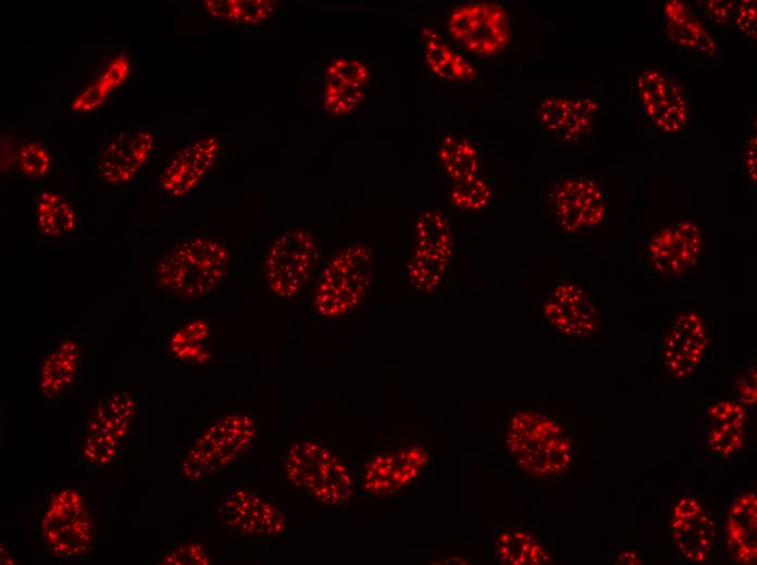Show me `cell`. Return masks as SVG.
Returning a JSON list of instances; mask_svg holds the SVG:
<instances>
[{"label":"cell","mask_w":757,"mask_h":565,"mask_svg":"<svg viewBox=\"0 0 757 565\" xmlns=\"http://www.w3.org/2000/svg\"><path fill=\"white\" fill-rule=\"evenodd\" d=\"M228 264V250L223 243L194 236L176 243L156 263L153 285L167 299H201L222 285Z\"/></svg>","instance_id":"obj_1"},{"label":"cell","mask_w":757,"mask_h":565,"mask_svg":"<svg viewBox=\"0 0 757 565\" xmlns=\"http://www.w3.org/2000/svg\"><path fill=\"white\" fill-rule=\"evenodd\" d=\"M505 445L516 466L536 479L559 476L572 465L574 457L564 427L534 410H521L509 417Z\"/></svg>","instance_id":"obj_2"},{"label":"cell","mask_w":757,"mask_h":565,"mask_svg":"<svg viewBox=\"0 0 757 565\" xmlns=\"http://www.w3.org/2000/svg\"><path fill=\"white\" fill-rule=\"evenodd\" d=\"M282 466L286 481L320 504L339 506L352 497L355 480L347 461L323 441L291 442Z\"/></svg>","instance_id":"obj_3"},{"label":"cell","mask_w":757,"mask_h":565,"mask_svg":"<svg viewBox=\"0 0 757 565\" xmlns=\"http://www.w3.org/2000/svg\"><path fill=\"white\" fill-rule=\"evenodd\" d=\"M374 253L363 242L347 244L321 266L312 288V306L324 318H337L358 309L374 279Z\"/></svg>","instance_id":"obj_4"},{"label":"cell","mask_w":757,"mask_h":565,"mask_svg":"<svg viewBox=\"0 0 757 565\" xmlns=\"http://www.w3.org/2000/svg\"><path fill=\"white\" fill-rule=\"evenodd\" d=\"M322 259L323 248L312 229H287L265 248L261 265L262 285L273 296L293 298L318 275Z\"/></svg>","instance_id":"obj_5"},{"label":"cell","mask_w":757,"mask_h":565,"mask_svg":"<svg viewBox=\"0 0 757 565\" xmlns=\"http://www.w3.org/2000/svg\"><path fill=\"white\" fill-rule=\"evenodd\" d=\"M38 543L58 558L84 557L92 549L94 523L82 490L62 486L40 508Z\"/></svg>","instance_id":"obj_6"},{"label":"cell","mask_w":757,"mask_h":565,"mask_svg":"<svg viewBox=\"0 0 757 565\" xmlns=\"http://www.w3.org/2000/svg\"><path fill=\"white\" fill-rule=\"evenodd\" d=\"M634 90L653 135L668 138L684 131L692 118L691 92L678 77L659 68L646 67L635 75Z\"/></svg>","instance_id":"obj_7"},{"label":"cell","mask_w":757,"mask_h":565,"mask_svg":"<svg viewBox=\"0 0 757 565\" xmlns=\"http://www.w3.org/2000/svg\"><path fill=\"white\" fill-rule=\"evenodd\" d=\"M257 437V424L246 414L216 419L191 444L183 463L184 475L200 479L219 472L246 454Z\"/></svg>","instance_id":"obj_8"},{"label":"cell","mask_w":757,"mask_h":565,"mask_svg":"<svg viewBox=\"0 0 757 565\" xmlns=\"http://www.w3.org/2000/svg\"><path fill=\"white\" fill-rule=\"evenodd\" d=\"M454 250V231L446 215L438 209H424L417 217L414 250L402 272L418 291L434 293L444 284Z\"/></svg>","instance_id":"obj_9"},{"label":"cell","mask_w":757,"mask_h":565,"mask_svg":"<svg viewBox=\"0 0 757 565\" xmlns=\"http://www.w3.org/2000/svg\"><path fill=\"white\" fill-rule=\"evenodd\" d=\"M607 192L594 175H569L549 189L545 205L556 225L566 235L594 229L608 218Z\"/></svg>","instance_id":"obj_10"},{"label":"cell","mask_w":757,"mask_h":565,"mask_svg":"<svg viewBox=\"0 0 757 565\" xmlns=\"http://www.w3.org/2000/svg\"><path fill=\"white\" fill-rule=\"evenodd\" d=\"M705 246L702 225L684 217L654 233L645 247L644 264L659 282L679 280L700 264Z\"/></svg>","instance_id":"obj_11"},{"label":"cell","mask_w":757,"mask_h":565,"mask_svg":"<svg viewBox=\"0 0 757 565\" xmlns=\"http://www.w3.org/2000/svg\"><path fill=\"white\" fill-rule=\"evenodd\" d=\"M449 37L466 52L488 58L502 52L510 42V18L505 7L492 1L458 4L449 12Z\"/></svg>","instance_id":"obj_12"},{"label":"cell","mask_w":757,"mask_h":565,"mask_svg":"<svg viewBox=\"0 0 757 565\" xmlns=\"http://www.w3.org/2000/svg\"><path fill=\"white\" fill-rule=\"evenodd\" d=\"M539 312L550 329L571 340L592 337L600 324L595 299L569 278H559L546 287L539 301Z\"/></svg>","instance_id":"obj_13"},{"label":"cell","mask_w":757,"mask_h":565,"mask_svg":"<svg viewBox=\"0 0 757 565\" xmlns=\"http://www.w3.org/2000/svg\"><path fill=\"white\" fill-rule=\"evenodd\" d=\"M709 347L710 335L705 316L692 310L679 313L661 335L660 367L674 380L690 378L706 362Z\"/></svg>","instance_id":"obj_14"},{"label":"cell","mask_w":757,"mask_h":565,"mask_svg":"<svg viewBox=\"0 0 757 565\" xmlns=\"http://www.w3.org/2000/svg\"><path fill=\"white\" fill-rule=\"evenodd\" d=\"M218 514L226 528L243 537L274 539L288 528L284 511L260 491L248 487L228 491Z\"/></svg>","instance_id":"obj_15"},{"label":"cell","mask_w":757,"mask_h":565,"mask_svg":"<svg viewBox=\"0 0 757 565\" xmlns=\"http://www.w3.org/2000/svg\"><path fill=\"white\" fill-rule=\"evenodd\" d=\"M600 112L598 102L586 95L572 91L548 95L536 110L539 134L560 142H579L592 134Z\"/></svg>","instance_id":"obj_16"},{"label":"cell","mask_w":757,"mask_h":565,"mask_svg":"<svg viewBox=\"0 0 757 565\" xmlns=\"http://www.w3.org/2000/svg\"><path fill=\"white\" fill-rule=\"evenodd\" d=\"M429 452L419 444H404L368 456L360 485L372 497H389L413 484L429 463Z\"/></svg>","instance_id":"obj_17"},{"label":"cell","mask_w":757,"mask_h":565,"mask_svg":"<svg viewBox=\"0 0 757 565\" xmlns=\"http://www.w3.org/2000/svg\"><path fill=\"white\" fill-rule=\"evenodd\" d=\"M670 536L677 553L691 564L707 563L716 548V524L708 506L697 497H681L670 513Z\"/></svg>","instance_id":"obj_18"},{"label":"cell","mask_w":757,"mask_h":565,"mask_svg":"<svg viewBox=\"0 0 757 565\" xmlns=\"http://www.w3.org/2000/svg\"><path fill=\"white\" fill-rule=\"evenodd\" d=\"M221 141L206 137L176 152L158 176L160 189L171 197L182 198L196 189L215 165Z\"/></svg>","instance_id":"obj_19"},{"label":"cell","mask_w":757,"mask_h":565,"mask_svg":"<svg viewBox=\"0 0 757 565\" xmlns=\"http://www.w3.org/2000/svg\"><path fill=\"white\" fill-rule=\"evenodd\" d=\"M154 150V138L148 131L119 135L103 150L97 170L101 181L110 186L131 183Z\"/></svg>","instance_id":"obj_20"},{"label":"cell","mask_w":757,"mask_h":565,"mask_svg":"<svg viewBox=\"0 0 757 565\" xmlns=\"http://www.w3.org/2000/svg\"><path fill=\"white\" fill-rule=\"evenodd\" d=\"M705 439L719 459H729L747 443L749 416L746 406L733 400H718L706 409Z\"/></svg>","instance_id":"obj_21"},{"label":"cell","mask_w":757,"mask_h":565,"mask_svg":"<svg viewBox=\"0 0 757 565\" xmlns=\"http://www.w3.org/2000/svg\"><path fill=\"white\" fill-rule=\"evenodd\" d=\"M83 346L82 339L72 334H64L53 341L36 382L44 397L55 399L73 388L83 371Z\"/></svg>","instance_id":"obj_22"},{"label":"cell","mask_w":757,"mask_h":565,"mask_svg":"<svg viewBox=\"0 0 757 565\" xmlns=\"http://www.w3.org/2000/svg\"><path fill=\"white\" fill-rule=\"evenodd\" d=\"M727 551L736 564L753 565L757 561V495L745 489L731 502L723 529Z\"/></svg>","instance_id":"obj_23"},{"label":"cell","mask_w":757,"mask_h":565,"mask_svg":"<svg viewBox=\"0 0 757 565\" xmlns=\"http://www.w3.org/2000/svg\"><path fill=\"white\" fill-rule=\"evenodd\" d=\"M661 15L663 33L675 48L704 56L717 55L715 39L692 7L683 1H666Z\"/></svg>","instance_id":"obj_24"},{"label":"cell","mask_w":757,"mask_h":565,"mask_svg":"<svg viewBox=\"0 0 757 565\" xmlns=\"http://www.w3.org/2000/svg\"><path fill=\"white\" fill-rule=\"evenodd\" d=\"M421 51L427 71L437 79L459 86L476 83L479 73L472 62L431 28L421 32Z\"/></svg>","instance_id":"obj_25"},{"label":"cell","mask_w":757,"mask_h":565,"mask_svg":"<svg viewBox=\"0 0 757 565\" xmlns=\"http://www.w3.org/2000/svg\"><path fill=\"white\" fill-rule=\"evenodd\" d=\"M488 550L501 564L546 565L554 561L550 550L536 535L516 526L491 530Z\"/></svg>","instance_id":"obj_26"},{"label":"cell","mask_w":757,"mask_h":565,"mask_svg":"<svg viewBox=\"0 0 757 565\" xmlns=\"http://www.w3.org/2000/svg\"><path fill=\"white\" fill-rule=\"evenodd\" d=\"M434 159L437 170L451 185L484 174L481 148L464 135L443 136L435 145Z\"/></svg>","instance_id":"obj_27"},{"label":"cell","mask_w":757,"mask_h":565,"mask_svg":"<svg viewBox=\"0 0 757 565\" xmlns=\"http://www.w3.org/2000/svg\"><path fill=\"white\" fill-rule=\"evenodd\" d=\"M211 326L207 315L193 313L184 317L167 337L166 352L175 362L201 365L211 359L208 339Z\"/></svg>","instance_id":"obj_28"},{"label":"cell","mask_w":757,"mask_h":565,"mask_svg":"<svg viewBox=\"0 0 757 565\" xmlns=\"http://www.w3.org/2000/svg\"><path fill=\"white\" fill-rule=\"evenodd\" d=\"M136 418L134 399L122 388L107 390L94 405L84 429L107 432L122 441Z\"/></svg>","instance_id":"obj_29"},{"label":"cell","mask_w":757,"mask_h":565,"mask_svg":"<svg viewBox=\"0 0 757 565\" xmlns=\"http://www.w3.org/2000/svg\"><path fill=\"white\" fill-rule=\"evenodd\" d=\"M34 219L37 233L50 240L70 238L78 230V217L72 203L50 190L35 194Z\"/></svg>","instance_id":"obj_30"},{"label":"cell","mask_w":757,"mask_h":565,"mask_svg":"<svg viewBox=\"0 0 757 565\" xmlns=\"http://www.w3.org/2000/svg\"><path fill=\"white\" fill-rule=\"evenodd\" d=\"M203 9L214 18L243 25L259 24L271 17L278 8L272 0H208Z\"/></svg>","instance_id":"obj_31"},{"label":"cell","mask_w":757,"mask_h":565,"mask_svg":"<svg viewBox=\"0 0 757 565\" xmlns=\"http://www.w3.org/2000/svg\"><path fill=\"white\" fill-rule=\"evenodd\" d=\"M121 441L99 430L84 429L74 451L76 463L94 469L107 467L120 456Z\"/></svg>","instance_id":"obj_32"},{"label":"cell","mask_w":757,"mask_h":565,"mask_svg":"<svg viewBox=\"0 0 757 565\" xmlns=\"http://www.w3.org/2000/svg\"><path fill=\"white\" fill-rule=\"evenodd\" d=\"M451 186L450 205L458 211L477 212L485 209L494 199L495 187L484 174Z\"/></svg>","instance_id":"obj_33"},{"label":"cell","mask_w":757,"mask_h":565,"mask_svg":"<svg viewBox=\"0 0 757 565\" xmlns=\"http://www.w3.org/2000/svg\"><path fill=\"white\" fill-rule=\"evenodd\" d=\"M128 72V63L125 58H119L86 88L74 101L75 111H88L100 105L108 95L122 84Z\"/></svg>","instance_id":"obj_34"},{"label":"cell","mask_w":757,"mask_h":565,"mask_svg":"<svg viewBox=\"0 0 757 565\" xmlns=\"http://www.w3.org/2000/svg\"><path fill=\"white\" fill-rule=\"evenodd\" d=\"M364 88L325 81L323 108L333 116L352 113L364 100Z\"/></svg>","instance_id":"obj_35"},{"label":"cell","mask_w":757,"mask_h":565,"mask_svg":"<svg viewBox=\"0 0 757 565\" xmlns=\"http://www.w3.org/2000/svg\"><path fill=\"white\" fill-rule=\"evenodd\" d=\"M370 73L363 60L352 55L334 58L325 72V81L365 88Z\"/></svg>","instance_id":"obj_36"},{"label":"cell","mask_w":757,"mask_h":565,"mask_svg":"<svg viewBox=\"0 0 757 565\" xmlns=\"http://www.w3.org/2000/svg\"><path fill=\"white\" fill-rule=\"evenodd\" d=\"M18 167L29 177H44L51 172V155L48 148L39 141L29 140L17 151Z\"/></svg>","instance_id":"obj_37"},{"label":"cell","mask_w":757,"mask_h":565,"mask_svg":"<svg viewBox=\"0 0 757 565\" xmlns=\"http://www.w3.org/2000/svg\"><path fill=\"white\" fill-rule=\"evenodd\" d=\"M158 561L166 564H207L206 550L197 542L177 543L164 551Z\"/></svg>","instance_id":"obj_38"},{"label":"cell","mask_w":757,"mask_h":565,"mask_svg":"<svg viewBox=\"0 0 757 565\" xmlns=\"http://www.w3.org/2000/svg\"><path fill=\"white\" fill-rule=\"evenodd\" d=\"M737 1H699L697 7L707 20L717 27L732 25Z\"/></svg>","instance_id":"obj_39"},{"label":"cell","mask_w":757,"mask_h":565,"mask_svg":"<svg viewBox=\"0 0 757 565\" xmlns=\"http://www.w3.org/2000/svg\"><path fill=\"white\" fill-rule=\"evenodd\" d=\"M736 33L753 42L756 39V5L755 1H737L732 22Z\"/></svg>","instance_id":"obj_40"},{"label":"cell","mask_w":757,"mask_h":565,"mask_svg":"<svg viewBox=\"0 0 757 565\" xmlns=\"http://www.w3.org/2000/svg\"><path fill=\"white\" fill-rule=\"evenodd\" d=\"M757 374L755 366H747L733 384V392L736 401L744 406H755L757 404Z\"/></svg>","instance_id":"obj_41"},{"label":"cell","mask_w":757,"mask_h":565,"mask_svg":"<svg viewBox=\"0 0 757 565\" xmlns=\"http://www.w3.org/2000/svg\"><path fill=\"white\" fill-rule=\"evenodd\" d=\"M744 168L750 186L756 185V137H750L744 149L743 155Z\"/></svg>","instance_id":"obj_42"},{"label":"cell","mask_w":757,"mask_h":565,"mask_svg":"<svg viewBox=\"0 0 757 565\" xmlns=\"http://www.w3.org/2000/svg\"><path fill=\"white\" fill-rule=\"evenodd\" d=\"M618 563L622 564H640L641 558L632 551H624L618 557Z\"/></svg>","instance_id":"obj_43"}]
</instances>
